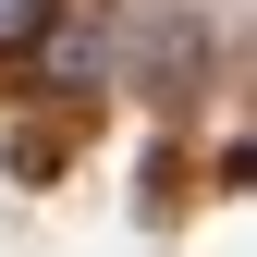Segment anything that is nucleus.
Here are the masks:
<instances>
[{"mask_svg":"<svg viewBox=\"0 0 257 257\" xmlns=\"http://www.w3.org/2000/svg\"><path fill=\"white\" fill-rule=\"evenodd\" d=\"M49 25H61V0H0V49H37Z\"/></svg>","mask_w":257,"mask_h":257,"instance_id":"obj_1","label":"nucleus"},{"mask_svg":"<svg viewBox=\"0 0 257 257\" xmlns=\"http://www.w3.org/2000/svg\"><path fill=\"white\" fill-rule=\"evenodd\" d=\"M37 49H49V74H61V86H98V37H37Z\"/></svg>","mask_w":257,"mask_h":257,"instance_id":"obj_2","label":"nucleus"}]
</instances>
